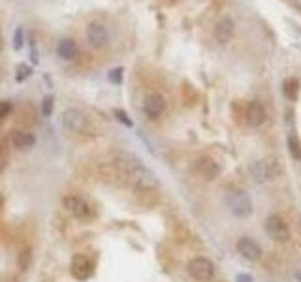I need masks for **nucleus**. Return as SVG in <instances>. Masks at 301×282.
<instances>
[{"label": "nucleus", "mask_w": 301, "mask_h": 282, "mask_svg": "<svg viewBox=\"0 0 301 282\" xmlns=\"http://www.w3.org/2000/svg\"><path fill=\"white\" fill-rule=\"evenodd\" d=\"M234 32H236V23L234 19L230 17V15H224L220 17L215 25V30H213V34H215V40L218 43H228L232 38H234Z\"/></svg>", "instance_id": "obj_14"}, {"label": "nucleus", "mask_w": 301, "mask_h": 282, "mask_svg": "<svg viewBox=\"0 0 301 282\" xmlns=\"http://www.w3.org/2000/svg\"><path fill=\"white\" fill-rule=\"evenodd\" d=\"M30 56H32V62L38 64L40 62V58H38V51H36V43L30 42Z\"/></svg>", "instance_id": "obj_26"}, {"label": "nucleus", "mask_w": 301, "mask_h": 282, "mask_svg": "<svg viewBox=\"0 0 301 282\" xmlns=\"http://www.w3.org/2000/svg\"><path fill=\"white\" fill-rule=\"evenodd\" d=\"M53 107H55V98H53V96H45V98L42 100L43 117H51V115H53Z\"/></svg>", "instance_id": "obj_21"}, {"label": "nucleus", "mask_w": 301, "mask_h": 282, "mask_svg": "<svg viewBox=\"0 0 301 282\" xmlns=\"http://www.w3.org/2000/svg\"><path fill=\"white\" fill-rule=\"evenodd\" d=\"M6 160H8V156H6V149H4V147H0V171L4 169V166H6Z\"/></svg>", "instance_id": "obj_27"}, {"label": "nucleus", "mask_w": 301, "mask_h": 282, "mask_svg": "<svg viewBox=\"0 0 301 282\" xmlns=\"http://www.w3.org/2000/svg\"><path fill=\"white\" fill-rule=\"evenodd\" d=\"M288 151L295 162H301V139L295 134H290L288 137Z\"/></svg>", "instance_id": "obj_19"}, {"label": "nucleus", "mask_w": 301, "mask_h": 282, "mask_svg": "<svg viewBox=\"0 0 301 282\" xmlns=\"http://www.w3.org/2000/svg\"><path fill=\"white\" fill-rule=\"evenodd\" d=\"M23 45H25V34H23V28H15V34H14V49L15 51H21Z\"/></svg>", "instance_id": "obj_22"}, {"label": "nucleus", "mask_w": 301, "mask_h": 282, "mask_svg": "<svg viewBox=\"0 0 301 282\" xmlns=\"http://www.w3.org/2000/svg\"><path fill=\"white\" fill-rule=\"evenodd\" d=\"M188 275L196 278L200 282H207L215 276V265L209 258H203V256H196L192 260L188 261Z\"/></svg>", "instance_id": "obj_5"}, {"label": "nucleus", "mask_w": 301, "mask_h": 282, "mask_svg": "<svg viewBox=\"0 0 301 282\" xmlns=\"http://www.w3.org/2000/svg\"><path fill=\"white\" fill-rule=\"evenodd\" d=\"M62 126L73 134H96L91 117L79 107H70L62 113Z\"/></svg>", "instance_id": "obj_2"}, {"label": "nucleus", "mask_w": 301, "mask_h": 282, "mask_svg": "<svg viewBox=\"0 0 301 282\" xmlns=\"http://www.w3.org/2000/svg\"><path fill=\"white\" fill-rule=\"evenodd\" d=\"M122 74H124V70H122V68H113V70L109 72V81H111V83H121L122 81Z\"/></svg>", "instance_id": "obj_23"}, {"label": "nucleus", "mask_w": 301, "mask_h": 282, "mask_svg": "<svg viewBox=\"0 0 301 282\" xmlns=\"http://www.w3.org/2000/svg\"><path fill=\"white\" fill-rule=\"evenodd\" d=\"M115 117L121 120L124 126H132V124H134V122H132V119H128V115L122 111V109H115Z\"/></svg>", "instance_id": "obj_24"}, {"label": "nucleus", "mask_w": 301, "mask_h": 282, "mask_svg": "<svg viewBox=\"0 0 301 282\" xmlns=\"http://www.w3.org/2000/svg\"><path fill=\"white\" fill-rule=\"evenodd\" d=\"M226 203H228L230 213H232L234 217H237V219H247V217H251L252 211H254L251 196L241 190H236V192H232V194H228Z\"/></svg>", "instance_id": "obj_3"}, {"label": "nucleus", "mask_w": 301, "mask_h": 282, "mask_svg": "<svg viewBox=\"0 0 301 282\" xmlns=\"http://www.w3.org/2000/svg\"><path fill=\"white\" fill-rule=\"evenodd\" d=\"M265 233L271 237L275 243H288L290 241V226L280 215H269L265 219Z\"/></svg>", "instance_id": "obj_4"}, {"label": "nucleus", "mask_w": 301, "mask_h": 282, "mask_svg": "<svg viewBox=\"0 0 301 282\" xmlns=\"http://www.w3.org/2000/svg\"><path fill=\"white\" fill-rule=\"evenodd\" d=\"M12 143H14L15 149H30L36 145V137L27 132V130H15L12 134Z\"/></svg>", "instance_id": "obj_16"}, {"label": "nucleus", "mask_w": 301, "mask_h": 282, "mask_svg": "<svg viewBox=\"0 0 301 282\" xmlns=\"http://www.w3.org/2000/svg\"><path fill=\"white\" fill-rule=\"evenodd\" d=\"M12 111V102H8V100H2L0 102V119H6L8 115Z\"/></svg>", "instance_id": "obj_25"}, {"label": "nucleus", "mask_w": 301, "mask_h": 282, "mask_svg": "<svg viewBox=\"0 0 301 282\" xmlns=\"http://www.w3.org/2000/svg\"><path fill=\"white\" fill-rule=\"evenodd\" d=\"M98 175L104 183L111 184V186H122V184H128L126 183V177L121 171V168L117 166L115 162H108V164H102L98 168Z\"/></svg>", "instance_id": "obj_10"}, {"label": "nucleus", "mask_w": 301, "mask_h": 282, "mask_svg": "<svg viewBox=\"0 0 301 282\" xmlns=\"http://www.w3.org/2000/svg\"><path fill=\"white\" fill-rule=\"evenodd\" d=\"M284 96H286L288 100H292V102H295L297 100V96H299V91H301V83L297 78H290L284 81Z\"/></svg>", "instance_id": "obj_18"}, {"label": "nucleus", "mask_w": 301, "mask_h": 282, "mask_svg": "<svg viewBox=\"0 0 301 282\" xmlns=\"http://www.w3.org/2000/svg\"><path fill=\"white\" fill-rule=\"evenodd\" d=\"M62 205H64L66 211L70 213L72 217H76V219H79V220L93 219V207H91V203H89L87 199H83L81 196L70 194V196L64 197Z\"/></svg>", "instance_id": "obj_6"}, {"label": "nucleus", "mask_w": 301, "mask_h": 282, "mask_svg": "<svg viewBox=\"0 0 301 282\" xmlns=\"http://www.w3.org/2000/svg\"><path fill=\"white\" fill-rule=\"evenodd\" d=\"M87 40H89V43L93 45L94 49L106 47L109 42V32L108 28H106V25L98 21L89 23V27H87Z\"/></svg>", "instance_id": "obj_9"}, {"label": "nucleus", "mask_w": 301, "mask_h": 282, "mask_svg": "<svg viewBox=\"0 0 301 282\" xmlns=\"http://www.w3.org/2000/svg\"><path fill=\"white\" fill-rule=\"evenodd\" d=\"M121 171L126 177V183L134 188V190H158V179L157 175L150 171L145 164H141L137 158L128 155H122L113 160Z\"/></svg>", "instance_id": "obj_1"}, {"label": "nucleus", "mask_w": 301, "mask_h": 282, "mask_svg": "<svg viewBox=\"0 0 301 282\" xmlns=\"http://www.w3.org/2000/svg\"><path fill=\"white\" fill-rule=\"evenodd\" d=\"M249 173H251L252 181L260 184L271 181L277 175V171L273 169V162H269V160H254V162H251L249 164Z\"/></svg>", "instance_id": "obj_8"}, {"label": "nucleus", "mask_w": 301, "mask_h": 282, "mask_svg": "<svg viewBox=\"0 0 301 282\" xmlns=\"http://www.w3.org/2000/svg\"><path fill=\"white\" fill-rule=\"evenodd\" d=\"M237 282H252V280H251V276L249 275H239L237 276Z\"/></svg>", "instance_id": "obj_28"}, {"label": "nucleus", "mask_w": 301, "mask_h": 282, "mask_svg": "<svg viewBox=\"0 0 301 282\" xmlns=\"http://www.w3.org/2000/svg\"><path fill=\"white\" fill-rule=\"evenodd\" d=\"M194 171L196 175H200L203 181H215L216 177L220 175L222 166L216 162L213 156H200L194 162Z\"/></svg>", "instance_id": "obj_7"}, {"label": "nucleus", "mask_w": 301, "mask_h": 282, "mask_svg": "<svg viewBox=\"0 0 301 282\" xmlns=\"http://www.w3.org/2000/svg\"><path fill=\"white\" fill-rule=\"evenodd\" d=\"M70 271H72V275L76 276L78 280H87L89 276L93 275L94 263L85 254H76L72 263H70Z\"/></svg>", "instance_id": "obj_12"}, {"label": "nucleus", "mask_w": 301, "mask_h": 282, "mask_svg": "<svg viewBox=\"0 0 301 282\" xmlns=\"http://www.w3.org/2000/svg\"><path fill=\"white\" fill-rule=\"evenodd\" d=\"M166 111V98L158 92H153L149 96H145L143 100V113L150 120L158 119L162 113Z\"/></svg>", "instance_id": "obj_13"}, {"label": "nucleus", "mask_w": 301, "mask_h": 282, "mask_svg": "<svg viewBox=\"0 0 301 282\" xmlns=\"http://www.w3.org/2000/svg\"><path fill=\"white\" fill-rule=\"evenodd\" d=\"M30 74H32V68H30L29 64H19V66H17V74H15L17 83H23L25 79H29Z\"/></svg>", "instance_id": "obj_20"}, {"label": "nucleus", "mask_w": 301, "mask_h": 282, "mask_svg": "<svg viewBox=\"0 0 301 282\" xmlns=\"http://www.w3.org/2000/svg\"><path fill=\"white\" fill-rule=\"evenodd\" d=\"M237 252L249 261L262 260V254H264L262 252V247L254 239H251V237H241V239L237 241Z\"/></svg>", "instance_id": "obj_15"}, {"label": "nucleus", "mask_w": 301, "mask_h": 282, "mask_svg": "<svg viewBox=\"0 0 301 282\" xmlns=\"http://www.w3.org/2000/svg\"><path fill=\"white\" fill-rule=\"evenodd\" d=\"M267 119V113H265V107L260 100H251L247 107H245V120L247 124L252 128H258L262 126Z\"/></svg>", "instance_id": "obj_11"}, {"label": "nucleus", "mask_w": 301, "mask_h": 282, "mask_svg": "<svg viewBox=\"0 0 301 282\" xmlns=\"http://www.w3.org/2000/svg\"><path fill=\"white\" fill-rule=\"evenodd\" d=\"M57 53L60 58H64V60H72L76 58L78 55V43L73 42L72 38H64V40H60L57 45Z\"/></svg>", "instance_id": "obj_17"}]
</instances>
